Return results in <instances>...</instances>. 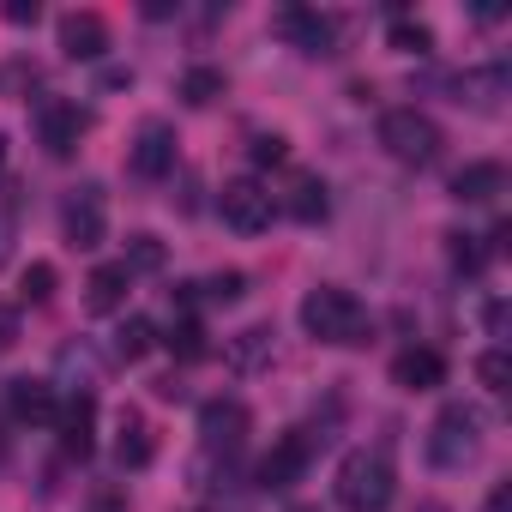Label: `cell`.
Instances as JSON below:
<instances>
[{
	"mask_svg": "<svg viewBox=\"0 0 512 512\" xmlns=\"http://www.w3.org/2000/svg\"><path fill=\"white\" fill-rule=\"evenodd\" d=\"M199 290H205V302H241L247 278H241V272H217V278H205Z\"/></svg>",
	"mask_w": 512,
	"mask_h": 512,
	"instance_id": "obj_30",
	"label": "cell"
},
{
	"mask_svg": "<svg viewBox=\"0 0 512 512\" xmlns=\"http://www.w3.org/2000/svg\"><path fill=\"white\" fill-rule=\"evenodd\" d=\"M392 49H398V55H428V49H434V31H428V25L398 19V25H392Z\"/></svg>",
	"mask_w": 512,
	"mask_h": 512,
	"instance_id": "obj_26",
	"label": "cell"
},
{
	"mask_svg": "<svg viewBox=\"0 0 512 512\" xmlns=\"http://www.w3.org/2000/svg\"><path fill=\"white\" fill-rule=\"evenodd\" d=\"M151 344H157L151 320H145V314H127V320L115 326V344H109V350H115V362H139V356H145Z\"/></svg>",
	"mask_w": 512,
	"mask_h": 512,
	"instance_id": "obj_20",
	"label": "cell"
},
{
	"mask_svg": "<svg viewBox=\"0 0 512 512\" xmlns=\"http://www.w3.org/2000/svg\"><path fill=\"white\" fill-rule=\"evenodd\" d=\"M121 266H127V272H157V266H163V241H157V235H133Z\"/></svg>",
	"mask_w": 512,
	"mask_h": 512,
	"instance_id": "obj_25",
	"label": "cell"
},
{
	"mask_svg": "<svg viewBox=\"0 0 512 512\" xmlns=\"http://www.w3.org/2000/svg\"><path fill=\"white\" fill-rule=\"evenodd\" d=\"M151 452H157L151 422H145L139 410H121V428H115V464H121V470H145Z\"/></svg>",
	"mask_w": 512,
	"mask_h": 512,
	"instance_id": "obj_16",
	"label": "cell"
},
{
	"mask_svg": "<svg viewBox=\"0 0 512 512\" xmlns=\"http://www.w3.org/2000/svg\"><path fill=\"white\" fill-rule=\"evenodd\" d=\"M332 494H338V506H344V512H386V506H392V494H398L392 458H386V452H368V446H356V452L338 464V482H332Z\"/></svg>",
	"mask_w": 512,
	"mask_h": 512,
	"instance_id": "obj_2",
	"label": "cell"
},
{
	"mask_svg": "<svg viewBox=\"0 0 512 512\" xmlns=\"http://www.w3.org/2000/svg\"><path fill=\"white\" fill-rule=\"evenodd\" d=\"M7 25H37V0H13V7H7Z\"/></svg>",
	"mask_w": 512,
	"mask_h": 512,
	"instance_id": "obj_33",
	"label": "cell"
},
{
	"mask_svg": "<svg viewBox=\"0 0 512 512\" xmlns=\"http://www.w3.org/2000/svg\"><path fill=\"white\" fill-rule=\"evenodd\" d=\"M290 512H314V506H290Z\"/></svg>",
	"mask_w": 512,
	"mask_h": 512,
	"instance_id": "obj_37",
	"label": "cell"
},
{
	"mask_svg": "<svg viewBox=\"0 0 512 512\" xmlns=\"http://www.w3.org/2000/svg\"><path fill=\"white\" fill-rule=\"evenodd\" d=\"M308 458H314V434H284L266 458H260V488L266 494H284V488H296L302 482V470H308Z\"/></svg>",
	"mask_w": 512,
	"mask_h": 512,
	"instance_id": "obj_8",
	"label": "cell"
},
{
	"mask_svg": "<svg viewBox=\"0 0 512 512\" xmlns=\"http://www.w3.org/2000/svg\"><path fill=\"white\" fill-rule=\"evenodd\" d=\"M284 205H290V217H302V223H326V211H332V199H326V181H320V175H296Z\"/></svg>",
	"mask_w": 512,
	"mask_h": 512,
	"instance_id": "obj_19",
	"label": "cell"
},
{
	"mask_svg": "<svg viewBox=\"0 0 512 512\" xmlns=\"http://www.w3.org/2000/svg\"><path fill=\"white\" fill-rule=\"evenodd\" d=\"M61 49H67V61H103V49H109V19H103V13H67V19H61Z\"/></svg>",
	"mask_w": 512,
	"mask_h": 512,
	"instance_id": "obj_14",
	"label": "cell"
},
{
	"mask_svg": "<svg viewBox=\"0 0 512 512\" xmlns=\"http://www.w3.org/2000/svg\"><path fill=\"white\" fill-rule=\"evenodd\" d=\"M199 440H205V452H235L247 440V404L241 398H211L199 410Z\"/></svg>",
	"mask_w": 512,
	"mask_h": 512,
	"instance_id": "obj_10",
	"label": "cell"
},
{
	"mask_svg": "<svg viewBox=\"0 0 512 512\" xmlns=\"http://www.w3.org/2000/svg\"><path fill=\"white\" fill-rule=\"evenodd\" d=\"M127 290H133V272H127L121 260H109V266H97V272H91L85 302H91V314H115V308L127 302Z\"/></svg>",
	"mask_w": 512,
	"mask_h": 512,
	"instance_id": "obj_18",
	"label": "cell"
},
{
	"mask_svg": "<svg viewBox=\"0 0 512 512\" xmlns=\"http://www.w3.org/2000/svg\"><path fill=\"white\" fill-rule=\"evenodd\" d=\"M7 410H13L19 422H31V428H43V422H55V416H61V404H55L49 380H13V386H7Z\"/></svg>",
	"mask_w": 512,
	"mask_h": 512,
	"instance_id": "obj_15",
	"label": "cell"
},
{
	"mask_svg": "<svg viewBox=\"0 0 512 512\" xmlns=\"http://www.w3.org/2000/svg\"><path fill=\"white\" fill-rule=\"evenodd\" d=\"M19 338V308H7V302H0V350H7Z\"/></svg>",
	"mask_w": 512,
	"mask_h": 512,
	"instance_id": "obj_32",
	"label": "cell"
},
{
	"mask_svg": "<svg viewBox=\"0 0 512 512\" xmlns=\"http://www.w3.org/2000/svg\"><path fill=\"white\" fill-rule=\"evenodd\" d=\"M272 31L290 43V49H302V55H332V19H320V13H308V7H284L278 19H272Z\"/></svg>",
	"mask_w": 512,
	"mask_h": 512,
	"instance_id": "obj_11",
	"label": "cell"
},
{
	"mask_svg": "<svg viewBox=\"0 0 512 512\" xmlns=\"http://www.w3.org/2000/svg\"><path fill=\"white\" fill-rule=\"evenodd\" d=\"M37 133H43V151H49V157H73L79 139L91 133V109H79V103H67V97H49V103L37 109Z\"/></svg>",
	"mask_w": 512,
	"mask_h": 512,
	"instance_id": "obj_7",
	"label": "cell"
},
{
	"mask_svg": "<svg viewBox=\"0 0 512 512\" xmlns=\"http://www.w3.org/2000/svg\"><path fill=\"white\" fill-rule=\"evenodd\" d=\"M163 344H169L181 362H199V356H205V326L187 314V320H175V326H169V338H163Z\"/></svg>",
	"mask_w": 512,
	"mask_h": 512,
	"instance_id": "obj_24",
	"label": "cell"
},
{
	"mask_svg": "<svg viewBox=\"0 0 512 512\" xmlns=\"http://www.w3.org/2000/svg\"><path fill=\"white\" fill-rule=\"evenodd\" d=\"M55 266L49 260H37V266H25V278H19V296L31 302V308H43V302H55Z\"/></svg>",
	"mask_w": 512,
	"mask_h": 512,
	"instance_id": "obj_23",
	"label": "cell"
},
{
	"mask_svg": "<svg viewBox=\"0 0 512 512\" xmlns=\"http://www.w3.org/2000/svg\"><path fill=\"white\" fill-rule=\"evenodd\" d=\"M482 452V416L470 404H446L428 428V464L434 470H464Z\"/></svg>",
	"mask_w": 512,
	"mask_h": 512,
	"instance_id": "obj_4",
	"label": "cell"
},
{
	"mask_svg": "<svg viewBox=\"0 0 512 512\" xmlns=\"http://www.w3.org/2000/svg\"><path fill=\"white\" fill-rule=\"evenodd\" d=\"M7 253H13V217L0 211V260H7Z\"/></svg>",
	"mask_w": 512,
	"mask_h": 512,
	"instance_id": "obj_35",
	"label": "cell"
},
{
	"mask_svg": "<svg viewBox=\"0 0 512 512\" xmlns=\"http://www.w3.org/2000/svg\"><path fill=\"white\" fill-rule=\"evenodd\" d=\"M175 145H181V139H175L169 121H145L139 139H133V157H127L133 175H139V181H163V175L175 169Z\"/></svg>",
	"mask_w": 512,
	"mask_h": 512,
	"instance_id": "obj_9",
	"label": "cell"
},
{
	"mask_svg": "<svg viewBox=\"0 0 512 512\" xmlns=\"http://www.w3.org/2000/svg\"><path fill=\"white\" fill-rule=\"evenodd\" d=\"M302 332H308L314 344H338V350H350V344H368L374 320H368V308H362L350 290L320 284V290L302 296Z\"/></svg>",
	"mask_w": 512,
	"mask_h": 512,
	"instance_id": "obj_1",
	"label": "cell"
},
{
	"mask_svg": "<svg viewBox=\"0 0 512 512\" xmlns=\"http://www.w3.org/2000/svg\"><path fill=\"white\" fill-rule=\"evenodd\" d=\"M61 229H67V247H79V253L103 247V235H109V199H103V187H97V181H85V187H73V193H67Z\"/></svg>",
	"mask_w": 512,
	"mask_h": 512,
	"instance_id": "obj_6",
	"label": "cell"
},
{
	"mask_svg": "<svg viewBox=\"0 0 512 512\" xmlns=\"http://www.w3.org/2000/svg\"><path fill=\"white\" fill-rule=\"evenodd\" d=\"M217 217H223L235 235H260V229H272L278 199H272V187H260L253 175H235V181H223V193H217Z\"/></svg>",
	"mask_w": 512,
	"mask_h": 512,
	"instance_id": "obj_5",
	"label": "cell"
},
{
	"mask_svg": "<svg viewBox=\"0 0 512 512\" xmlns=\"http://www.w3.org/2000/svg\"><path fill=\"white\" fill-rule=\"evenodd\" d=\"M500 187H506V169H500V163H464V169L452 175V199H458V205H488Z\"/></svg>",
	"mask_w": 512,
	"mask_h": 512,
	"instance_id": "obj_17",
	"label": "cell"
},
{
	"mask_svg": "<svg viewBox=\"0 0 512 512\" xmlns=\"http://www.w3.org/2000/svg\"><path fill=\"white\" fill-rule=\"evenodd\" d=\"M392 386H404V392H434V386H446V356L428 350V344L398 350V356H392Z\"/></svg>",
	"mask_w": 512,
	"mask_h": 512,
	"instance_id": "obj_13",
	"label": "cell"
},
{
	"mask_svg": "<svg viewBox=\"0 0 512 512\" xmlns=\"http://www.w3.org/2000/svg\"><path fill=\"white\" fill-rule=\"evenodd\" d=\"M55 428H61V452L85 464V458H91V446H97V398H91V392H79L73 404H61Z\"/></svg>",
	"mask_w": 512,
	"mask_h": 512,
	"instance_id": "obj_12",
	"label": "cell"
},
{
	"mask_svg": "<svg viewBox=\"0 0 512 512\" xmlns=\"http://www.w3.org/2000/svg\"><path fill=\"white\" fill-rule=\"evenodd\" d=\"M500 91H506V67H488V73H464L458 79V103L470 97L476 109H500Z\"/></svg>",
	"mask_w": 512,
	"mask_h": 512,
	"instance_id": "obj_21",
	"label": "cell"
},
{
	"mask_svg": "<svg viewBox=\"0 0 512 512\" xmlns=\"http://www.w3.org/2000/svg\"><path fill=\"white\" fill-rule=\"evenodd\" d=\"M482 512H512V482H494V494H488Z\"/></svg>",
	"mask_w": 512,
	"mask_h": 512,
	"instance_id": "obj_34",
	"label": "cell"
},
{
	"mask_svg": "<svg viewBox=\"0 0 512 512\" xmlns=\"http://www.w3.org/2000/svg\"><path fill=\"white\" fill-rule=\"evenodd\" d=\"M284 157H290L284 133H253V163H284Z\"/></svg>",
	"mask_w": 512,
	"mask_h": 512,
	"instance_id": "obj_31",
	"label": "cell"
},
{
	"mask_svg": "<svg viewBox=\"0 0 512 512\" xmlns=\"http://www.w3.org/2000/svg\"><path fill=\"white\" fill-rule=\"evenodd\" d=\"M380 145H386L392 163H404V169H428V163H440L446 133H440L434 115H422V109H386V115H380Z\"/></svg>",
	"mask_w": 512,
	"mask_h": 512,
	"instance_id": "obj_3",
	"label": "cell"
},
{
	"mask_svg": "<svg viewBox=\"0 0 512 512\" xmlns=\"http://www.w3.org/2000/svg\"><path fill=\"white\" fill-rule=\"evenodd\" d=\"M0 163H7V133H0Z\"/></svg>",
	"mask_w": 512,
	"mask_h": 512,
	"instance_id": "obj_36",
	"label": "cell"
},
{
	"mask_svg": "<svg viewBox=\"0 0 512 512\" xmlns=\"http://www.w3.org/2000/svg\"><path fill=\"white\" fill-rule=\"evenodd\" d=\"M476 374H482L488 392H506V380H512V356H506V350H488V356L476 362Z\"/></svg>",
	"mask_w": 512,
	"mask_h": 512,
	"instance_id": "obj_27",
	"label": "cell"
},
{
	"mask_svg": "<svg viewBox=\"0 0 512 512\" xmlns=\"http://www.w3.org/2000/svg\"><path fill=\"white\" fill-rule=\"evenodd\" d=\"M446 241H452L446 253H452V266H458V272H482V260H488V253L476 247V235H446Z\"/></svg>",
	"mask_w": 512,
	"mask_h": 512,
	"instance_id": "obj_28",
	"label": "cell"
},
{
	"mask_svg": "<svg viewBox=\"0 0 512 512\" xmlns=\"http://www.w3.org/2000/svg\"><path fill=\"white\" fill-rule=\"evenodd\" d=\"M272 338H278L272 326H253V332H241V344H235V362H241V368H253V362L266 356V344H272Z\"/></svg>",
	"mask_w": 512,
	"mask_h": 512,
	"instance_id": "obj_29",
	"label": "cell"
},
{
	"mask_svg": "<svg viewBox=\"0 0 512 512\" xmlns=\"http://www.w3.org/2000/svg\"><path fill=\"white\" fill-rule=\"evenodd\" d=\"M181 97H187L193 109H211V103L223 97V73H217V67H187V73H181Z\"/></svg>",
	"mask_w": 512,
	"mask_h": 512,
	"instance_id": "obj_22",
	"label": "cell"
}]
</instances>
